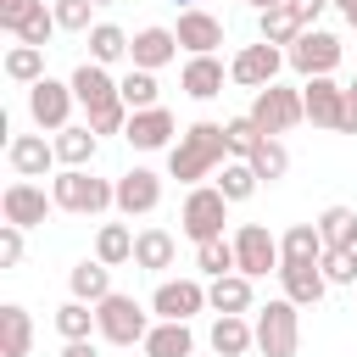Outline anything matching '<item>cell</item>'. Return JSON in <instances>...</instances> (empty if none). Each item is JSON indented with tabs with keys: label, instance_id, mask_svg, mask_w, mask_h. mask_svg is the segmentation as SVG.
<instances>
[{
	"label": "cell",
	"instance_id": "cell-33",
	"mask_svg": "<svg viewBox=\"0 0 357 357\" xmlns=\"http://www.w3.org/2000/svg\"><path fill=\"white\" fill-rule=\"evenodd\" d=\"M257 184H262V178L251 173V162H223V167H218V190H223L229 206H234V201H251Z\"/></svg>",
	"mask_w": 357,
	"mask_h": 357
},
{
	"label": "cell",
	"instance_id": "cell-52",
	"mask_svg": "<svg viewBox=\"0 0 357 357\" xmlns=\"http://www.w3.org/2000/svg\"><path fill=\"white\" fill-rule=\"evenodd\" d=\"M95 6H112V0H95Z\"/></svg>",
	"mask_w": 357,
	"mask_h": 357
},
{
	"label": "cell",
	"instance_id": "cell-8",
	"mask_svg": "<svg viewBox=\"0 0 357 357\" xmlns=\"http://www.w3.org/2000/svg\"><path fill=\"white\" fill-rule=\"evenodd\" d=\"M234 262H240V273H245V279H262L268 268L279 273V262H284V257H279V240H273L262 223H240V229H234Z\"/></svg>",
	"mask_w": 357,
	"mask_h": 357
},
{
	"label": "cell",
	"instance_id": "cell-13",
	"mask_svg": "<svg viewBox=\"0 0 357 357\" xmlns=\"http://www.w3.org/2000/svg\"><path fill=\"white\" fill-rule=\"evenodd\" d=\"M301 106H307V123H312V128H335V134H340L346 89H340L335 78H307V89H301Z\"/></svg>",
	"mask_w": 357,
	"mask_h": 357
},
{
	"label": "cell",
	"instance_id": "cell-27",
	"mask_svg": "<svg viewBox=\"0 0 357 357\" xmlns=\"http://www.w3.org/2000/svg\"><path fill=\"white\" fill-rule=\"evenodd\" d=\"M195 351V335H190V324H151V335H145V357H190Z\"/></svg>",
	"mask_w": 357,
	"mask_h": 357
},
{
	"label": "cell",
	"instance_id": "cell-2",
	"mask_svg": "<svg viewBox=\"0 0 357 357\" xmlns=\"http://www.w3.org/2000/svg\"><path fill=\"white\" fill-rule=\"evenodd\" d=\"M50 195H56V206H61V212H84V218H95V212L117 206V184L95 178L89 167H61V173L50 178Z\"/></svg>",
	"mask_w": 357,
	"mask_h": 357
},
{
	"label": "cell",
	"instance_id": "cell-37",
	"mask_svg": "<svg viewBox=\"0 0 357 357\" xmlns=\"http://www.w3.org/2000/svg\"><path fill=\"white\" fill-rule=\"evenodd\" d=\"M117 95H123V106H128V112H151V106H156V73L134 67V73L117 84Z\"/></svg>",
	"mask_w": 357,
	"mask_h": 357
},
{
	"label": "cell",
	"instance_id": "cell-3",
	"mask_svg": "<svg viewBox=\"0 0 357 357\" xmlns=\"http://www.w3.org/2000/svg\"><path fill=\"white\" fill-rule=\"evenodd\" d=\"M95 329H100V340H112V346H145V335H151V318H145V307L134 301V296H106L100 307H95Z\"/></svg>",
	"mask_w": 357,
	"mask_h": 357
},
{
	"label": "cell",
	"instance_id": "cell-29",
	"mask_svg": "<svg viewBox=\"0 0 357 357\" xmlns=\"http://www.w3.org/2000/svg\"><path fill=\"white\" fill-rule=\"evenodd\" d=\"M251 346H257V329L245 318H218L212 324V351L218 357H245Z\"/></svg>",
	"mask_w": 357,
	"mask_h": 357
},
{
	"label": "cell",
	"instance_id": "cell-43",
	"mask_svg": "<svg viewBox=\"0 0 357 357\" xmlns=\"http://www.w3.org/2000/svg\"><path fill=\"white\" fill-rule=\"evenodd\" d=\"M50 11H56V22H61L67 33H89V11H95V0H56Z\"/></svg>",
	"mask_w": 357,
	"mask_h": 357
},
{
	"label": "cell",
	"instance_id": "cell-1",
	"mask_svg": "<svg viewBox=\"0 0 357 357\" xmlns=\"http://www.w3.org/2000/svg\"><path fill=\"white\" fill-rule=\"evenodd\" d=\"M223 156H229L223 123H190V128L178 134V145L167 151V173L184 178V184H195V178H206V173H218Z\"/></svg>",
	"mask_w": 357,
	"mask_h": 357
},
{
	"label": "cell",
	"instance_id": "cell-32",
	"mask_svg": "<svg viewBox=\"0 0 357 357\" xmlns=\"http://www.w3.org/2000/svg\"><path fill=\"white\" fill-rule=\"evenodd\" d=\"M257 33H262V45H273V50H279V45H296L307 28L290 17V6H273V11H262V17H257Z\"/></svg>",
	"mask_w": 357,
	"mask_h": 357
},
{
	"label": "cell",
	"instance_id": "cell-38",
	"mask_svg": "<svg viewBox=\"0 0 357 357\" xmlns=\"http://www.w3.org/2000/svg\"><path fill=\"white\" fill-rule=\"evenodd\" d=\"M223 134H229V156H234V162H251V156H257V145L268 139L251 117H229V123H223Z\"/></svg>",
	"mask_w": 357,
	"mask_h": 357
},
{
	"label": "cell",
	"instance_id": "cell-53",
	"mask_svg": "<svg viewBox=\"0 0 357 357\" xmlns=\"http://www.w3.org/2000/svg\"><path fill=\"white\" fill-rule=\"evenodd\" d=\"M351 89H357V84H351Z\"/></svg>",
	"mask_w": 357,
	"mask_h": 357
},
{
	"label": "cell",
	"instance_id": "cell-6",
	"mask_svg": "<svg viewBox=\"0 0 357 357\" xmlns=\"http://www.w3.org/2000/svg\"><path fill=\"white\" fill-rule=\"evenodd\" d=\"M268 139L273 134H284V128H296L301 117H307V106H301V89H284V84H268V89H257V100H251V112H245Z\"/></svg>",
	"mask_w": 357,
	"mask_h": 357
},
{
	"label": "cell",
	"instance_id": "cell-49",
	"mask_svg": "<svg viewBox=\"0 0 357 357\" xmlns=\"http://www.w3.org/2000/svg\"><path fill=\"white\" fill-rule=\"evenodd\" d=\"M335 6H340V17H346V22L357 28V0H335Z\"/></svg>",
	"mask_w": 357,
	"mask_h": 357
},
{
	"label": "cell",
	"instance_id": "cell-47",
	"mask_svg": "<svg viewBox=\"0 0 357 357\" xmlns=\"http://www.w3.org/2000/svg\"><path fill=\"white\" fill-rule=\"evenodd\" d=\"M340 134H357V89H346V112H340Z\"/></svg>",
	"mask_w": 357,
	"mask_h": 357
},
{
	"label": "cell",
	"instance_id": "cell-41",
	"mask_svg": "<svg viewBox=\"0 0 357 357\" xmlns=\"http://www.w3.org/2000/svg\"><path fill=\"white\" fill-rule=\"evenodd\" d=\"M284 167H290V151H284L279 139H262V145H257V156H251V173L273 184V178H284Z\"/></svg>",
	"mask_w": 357,
	"mask_h": 357
},
{
	"label": "cell",
	"instance_id": "cell-35",
	"mask_svg": "<svg viewBox=\"0 0 357 357\" xmlns=\"http://www.w3.org/2000/svg\"><path fill=\"white\" fill-rule=\"evenodd\" d=\"M6 78H17V84H39L45 78V50H33V45H11L6 50Z\"/></svg>",
	"mask_w": 357,
	"mask_h": 357
},
{
	"label": "cell",
	"instance_id": "cell-28",
	"mask_svg": "<svg viewBox=\"0 0 357 357\" xmlns=\"http://www.w3.org/2000/svg\"><path fill=\"white\" fill-rule=\"evenodd\" d=\"M95 139H100V134H95L89 123H84V128L67 123V128L56 134V162H61V167H89V162H95Z\"/></svg>",
	"mask_w": 357,
	"mask_h": 357
},
{
	"label": "cell",
	"instance_id": "cell-10",
	"mask_svg": "<svg viewBox=\"0 0 357 357\" xmlns=\"http://www.w3.org/2000/svg\"><path fill=\"white\" fill-rule=\"evenodd\" d=\"M73 84H56V78H39L33 89H28V117L39 123V128H67V117H73Z\"/></svg>",
	"mask_w": 357,
	"mask_h": 357
},
{
	"label": "cell",
	"instance_id": "cell-17",
	"mask_svg": "<svg viewBox=\"0 0 357 357\" xmlns=\"http://www.w3.org/2000/svg\"><path fill=\"white\" fill-rule=\"evenodd\" d=\"M6 162H11L17 178H45L50 162H56V145H45V134H17L6 145Z\"/></svg>",
	"mask_w": 357,
	"mask_h": 357
},
{
	"label": "cell",
	"instance_id": "cell-48",
	"mask_svg": "<svg viewBox=\"0 0 357 357\" xmlns=\"http://www.w3.org/2000/svg\"><path fill=\"white\" fill-rule=\"evenodd\" d=\"M61 357H100V351H95L89 340H67V351H61Z\"/></svg>",
	"mask_w": 357,
	"mask_h": 357
},
{
	"label": "cell",
	"instance_id": "cell-46",
	"mask_svg": "<svg viewBox=\"0 0 357 357\" xmlns=\"http://www.w3.org/2000/svg\"><path fill=\"white\" fill-rule=\"evenodd\" d=\"M284 6H290V17H296L301 28H312V22H318V11H324V6H335V0H284Z\"/></svg>",
	"mask_w": 357,
	"mask_h": 357
},
{
	"label": "cell",
	"instance_id": "cell-16",
	"mask_svg": "<svg viewBox=\"0 0 357 357\" xmlns=\"http://www.w3.org/2000/svg\"><path fill=\"white\" fill-rule=\"evenodd\" d=\"M173 33H178V45H184L190 56H212V50L223 45V22H218L212 11H195V6L178 11V28H173Z\"/></svg>",
	"mask_w": 357,
	"mask_h": 357
},
{
	"label": "cell",
	"instance_id": "cell-36",
	"mask_svg": "<svg viewBox=\"0 0 357 357\" xmlns=\"http://www.w3.org/2000/svg\"><path fill=\"white\" fill-rule=\"evenodd\" d=\"M195 268H201L206 279L240 273V262H234V240H206V245H195Z\"/></svg>",
	"mask_w": 357,
	"mask_h": 357
},
{
	"label": "cell",
	"instance_id": "cell-50",
	"mask_svg": "<svg viewBox=\"0 0 357 357\" xmlns=\"http://www.w3.org/2000/svg\"><path fill=\"white\" fill-rule=\"evenodd\" d=\"M251 6H257V11H273V6H284V0H251Z\"/></svg>",
	"mask_w": 357,
	"mask_h": 357
},
{
	"label": "cell",
	"instance_id": "cell-26",
	"mask_svg": "<svg viewBox=\"0 0 357 357\" xmlns=\"http://www.w3.org/2000/svg\"><path fill=\"white\" fill-rule=\"evenodd\" d=\"M67 284H73V301L100 307V301L112 296V268H106V262H78V268L67 273Z\"/></svg>",
	"mask_w": 357,
	"mask_h": 357
},
{
	"label": "cell",
	"instance_id": "cell-25",
	"mask_svg": "<svg viewBox=\"0 0 357 357\" xmlns=\"http://www.w3.org/2000/svg\"><path fill=\"white\" fill-rule=\"evenodd\" d=\"M134 268H145V273L173 268V234L167 229H139L134 234Z\"/></svg>",
	"mask_w": 357,
	"mask_h": 357
},
{
	"label": "cell",
	"instance_id": "cell-40",
	"mask_svg": "<svg viewBox=\"0 0 357 357\" xmlns=\"http://www.w3.org/2000/svg\"><path fill=\"white\" fill-rule=\"evenodd\" d=\"M56 329H61V340H89V329H95L89 301H67V307H56Z\"/></svg>",
	"mask_w": 357,
	"mask_h": 357
},
{
	"label": "cell",
	"instance_id": "cell-22",
	"mask_svg": "<svg viewBox=\"0 0 357 357\" xmlns=\"http://www.w3.org/2000/svg\"><path fill=\"white\" fill-rule=\"evenodd\" d=\"M206 307H212L218 318H245V312H251V279H245V273H223V279H212Z\"/></svg>",
	"mask_w": 357,
	"mask_h": 357
},
{
	"label": "cell",
	"instance_id": "cell-4",
	"mask_svg": "<svg viewBox=\"0 0 357 357\" xmlns=\"http://www.w3.org/2000/svg\"><path fill=\"white\" fill-rule=\"evenodd\" d=\"M251 329H257V351L262 357H296V346H301V324H296V301L290 296L268 301Z\"/></svg>",
	"mask_w": 357,
	"mask_h": 357
},
{
	"label": "cell",
	"instance_id": "cell-11",
	"mask_svg": "<svg viewBox=\"0 0 357 357\" xmlns=\"http://www.w3.org/2000/svg\"><path fill=\"white\" fill-rule=\"evenodd\" d=\"M50 206H56V195H45V190L28 184V178H11L6 195H0V212H6V223H17V229H39Z\"/></svg>",
	"mask_w": 357,
	"mask_h": 357
},
{
	"label": "cell",
	"instance_id": "cell-14",
	"mask_svg": "<svg viewBox=\"0 0 357 357\" xmlns=\"http://www.w3.org/2000/svg\"><path fill=\"white\" fill-rule=\"evenodd\" d=\"M67 84H73V95H78V106H84L89 117L123 100V95H117V84H112V73H106L100 61H84V67H78V73H73Z\"/></svg>",
	"mask_w": 357,
	"mask_h": 357
},
{
	"label": "cell",
	"instance_id": "cell-21",
	"mask_svg": "<svg viewBox=\"0 0 357 357\" xmlns=\"http://www.w3.org/2000/svg\"><path fill=\"white\" fill-rule=\"evenodd\" d=\"M223 78H229V67H223L218 56H190L178 84H184L190 100H212V95H223Z\"/></svg>",
	"mask_w": 357,
	"mask_h": 357
},
{
	"label": "cell",
	"instance_id": "cell-9",
	"mask_svg": "<svg viewBox=\"0 0 357 357\" xmlns=\"http://www.w3.org/2000/svg\"><path fill=\"white\" fill-rule=\"evenodd\" d=\"M201 307H206L201 279H162V284H156V296H151V312H156V318H167V324H190Z\"/></svg>",
	"mask_w": 357,
	"mask_h": 357
},
{
	"label": "cell",
	"instance_id": "cell-23",
	"mask_svg": "<svg viewBox=\"0 0 357 357\" xmlns=\"http://www.w3.org/2000/svg\"><path fill=\"white\" fill-rule=\"evenodd\" d=\"M28 351H33V318L17 301H6L0 307V357H28Z\"/></svg>",
	"mask_w": 357,
	"mask_h": 357
},
{
	"label": "cell",
	"instance_id": "cell-18",
	"mask_svg": "<svg viewBox=\"0 0 357 357\" xmlns=\"http://www.w3.org/2000/svg\"><path fill=\"white\" fill-rule=\"evenodd\" d=\"M123 139H128L134 151H162V145L173 139V112H167V106L134 112V117H128V128H123Z\"/></svg>",
	"mask_w": 357,
	"mask_h": 357
},
{
	"label": "cell",
	"instance_id": "cell-45",
	"mask_svg": "<svg viewBox=\"0 0 357 357\" xmlns=\"http://www.w3.org/2000/svg\"><path fill=\"white\" fill-rule=\"evenodd\" d=\"M33 6H39V0H0V28H11V33H17V28H22V17H28Z\"/></svg>",
	"mask_w": 357,
	"mask_h": 357
},
{
	"label": "cell",
	"instance_id": "cell-15",
	"mask_svg": "<svg viewBox=\"0 0 357 357\" xmlns=\"http://www.w3.org/2000/svg\"><path fill=\"white\" fill-rule=\"evenodd\" d=\"M156 206H162V178H156L151 167H134V173L117 178V212L145 218V212H156Z\"/></svg>",
	"mask_w": 357,
	"mask_h": 357
},
{
	"label": "cell",
	"instance_id": "cell-42",
	"mask_svg": "<svg viewBox=\"0 0 357 357\" xmlns=\"http://www.w3.org/2000/svg\"><path fill=\"white\" fill-rule=\"evenodd\" d=\"M324 279L329 284H357V251H324Z\"/></svg>",
	"mask_w": 357,
	"mask_h": 357
},
{
	"label": "cell",
	"instance_id": "cell-31",
	"mask_svg": "<svg viewBox=\"0 0 357 357\" xmlns=\"http://www.w3.org/2000/svg\"><path fill=\"white\" fill-rule=\"evenodd\" d=\"M128 45H134V39H128L117 22H95V28H89V61H100V67L123 61V56H128Z\"/></svg>",
	"mask_w": 357,
	"mask_h": 357
},
{
	"label": "cell",
	"instance_id": "cell-44",
	"mask_svg": "<svg viewBox=\"0 0 357 357\" xmlns=\"http://www.w3.org/2000/svg\"><path fill=\"white\" fill-rule=\"evenodd\" d=\"M17 262H22V229L6 223L0 229V268H17Z\"/></svg>",
	"mask_w": 357,
	"mask_h": 357
},
{
	"label": "cell",
	"instance_id": "cell-30",
	"mask_svg": "<svg viewBox=\"0 0 357 357\" xmlns=\"http://www.w3.org/2000/svg\"><path fill=\"white\" fill-rule=\"evenodd\" d=\"M318 234H324L329 251H357V212L351 206H329L318 218Z\"/></svg>",
	"mask_w": 357,
	"mask_h": 357
},
{
	"label": "cell",
	"instance_id": "cell-24",
	"mask_svg": "<svg viewBox=\"0 0 357 357\" xmlns=\"http://www.w3.org/2000/svg\"><path fill=\"white\" fill-rule=\"evenodd\" d=\"M324 234H318V223H290L284 229V240H279V257L284 262H324Z\"/></svg>",
	"mask_w": 357,
	"mask_h": 357
},
{
	"label": "cell",
	"instance_id": "cell-12",
	"mask_svg": "<svg viewBox=\"0 0 357 357\" xmlns=\"http://www.w3.org/2000/svg\"><path fill=\"white\" fill-rule=\"evenodd\" d=\"M279 67H284V50H273V45H245L234 61H229V78L234 84H245V89H268L273 78H279Z\"/></svg>",
	"mask_w": 357,
	"mask_h": 357
},
{
	"label": "cell",
	"instance_id": "cell-39",
	"mask_svg": "<svg viewBox=\"0 0 357 357\" xmlns=\"http://www.w3.org/2000/svg\"><path fill=\"white\" fill-rule=\"evenodd\" d=\"M56 28H61V22H56V11H50V6L39 0V6H33L28 17H22V28H17V39H22V45H33V50H45Z\"/></svg>",
	"mask_w": 357,
	"mask_h": 357
},
{
	"label": "cell",
	"instance_id": "cell-5",
	"mask_svg": "<svg viewBox=\"0 0 357 357\" xmlns=\"http://www.w3.org/2000/svg\"><path fill=\"white\" fill-rule=\"evenodd\" d=\"M223 223H229V201H223V190L212 184H201V190H190L184 195V212H178V229L195 240V245H206V240H223Z\"/></svg>",
	"mask_w": 357,
	"mask_h": 357
},
{
	"label": "cell",
	"instance_id": "cell-20",
	"mask_svg": "<svg viewBox=\"0 0 357 357\" xmlns=\"http://www.w3.org/2000/svg\"><path fill=\"white\" fill-rule=\"evenodd\" d=\"M279 279H284V296H290L296 307H312V301H324V290H329V279H324L318 262H279Z\"/></svg>",
	"mask_w": 357,
	"mask_h": 357
},
{
	"label": "cell",
	"instance_id": "cell-7",
	"mask_svg": "<svg viewBox=\"0 0 357 357\" xmlns=\"http://www.w3.org/2000/svg\"><path fill=\"white\" fill-rule=\"evenodd\" d=\"M284 61H290L301 78H329V73L340 67V39L324 33V28H307V33L284 50Z\"/></svg>",
	"mask_w": 357,
	"mask_h": 357
},
{
	"label": "cell",
	"instance_id": "cell-51",
	"mask_svg": "<svg viewBox=\"0 0 357 357\" xmlns=\"http://www.w3.org/2000/svg\"><path fill=\"white\" fill-rule=\"evenodd\" d=\"M173 6H184V11H190V6H195V0H173Z\"/></svg>",
	"mask_w": 357,
	"mask_h": 357
},
{
	"label": "cell",
	"instance_id": "cell-34",
	"mask_svg": "<svg viewBox=\"0 0 357 357\" xmlns=\"http://www.w3.org/2000/svg\"><path fill=\"white\" fill-rule=\"evenodd\" d=\"M95 262H106V268L134 262V234H128L123 223H106V229L95 234Z\"/></svg>",
	"mask_w": 357,
	"mask_h": 357
},
{
	"label": "cell",
	"instance_id": "cell-19",
	"mask_svg": "<svg viewBox=\"0 0 357 357\" xmlns=\"http://www.w3.org/2000/svg\"><path fill=\"white\" fill-rule=\"evenodd\" d=\"M128 56H134V67L156 73V67H167V61L178 56V33H173V28H139L134 45H128Z\"/></svg>",
	"mask_w": 357,
	"mask_h": 357
}]
</instances>
